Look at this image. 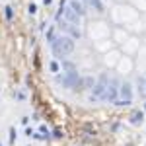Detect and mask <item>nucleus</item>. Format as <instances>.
<instances>
[{
	"instance_id": "obj_15",
	"label": "nucleus",
	"mask_w": 146,
	"mask_h": 146,
	"mask_svg": "<svg viewBox=\"0 0 146 146\" xmlns=\"http://www.w3.org/2000/svg\"><path fill=\"white\" fill-rule=\"evenodd\" d=\"M45 4H51V0H45Z\"/></svg>"
},
{
	"instance_id": "obj_10",
	"label": "nucleus",
	"mask_w": 146,
	"mask_h": 146,
	"mask_svg": "<svg viewBox=\"0 0 146 146\" xmlns=\"http://www.w3.org/2000/svg\"><path fill=\"white\" fill-rule=\"evenodd\" d=\"M90 4H92V6H94V8H96L98 12H103V6H101L100 0H90Z\"/></svg>"
},
{
	"instance_id": "obj_8",
	"label": "nucleus",
	"mask_w": 146,
	"mask_h": 146,
	"mask_svg": "<svg viewBox=\"0 0 146 146\" xmlns=\"http://www.w3.org/2000/svg\"><path fill=\"white\" fill-rule=\"evenodd\" d=\"M70 8H72V10H76L80 14V16H84V6H82V2H78V0H72V2H70Z\"/></svg>"
},
{
	"instance_id": "obj_7",
	"label": "nucleus",
	"mask_w": 146,
	"mask_h": 146,
	"mask_svg": "<svg viewBox=\"0 0 146 146\" xmlns=\"http://www.w3.org/2000/svg\"><path fill=\"white\" fill-rule=\"evenodd\" d=\"M121 96H123V101L131 103V96H133V92H131V84H123V86H121Z\"/></svg>"
},
{
	"instance_id": "obj_13",
	"label": "nucleus",
	"mask_w": 146,
	"mask_h": 146,
	"mask_svg": "<svg viewBox=\"0 0 146 146\" xmlns=\"http://www.w3.org/2000/svg\"><path fill=\"white\" fill-rule=\"evenodd\" d=\"M14 138H16V131L12 129V131H10V140H12V142H14Z\"/></svg>"
},
{
	"instance_id": "obj_4",
	"label": "nucleus",
	"mask_w": 146,
	"mask_h": 146,
	"mask_svg": "<svg viewBox=\"0 0 146 146\" xmlns=\"http://www.w3.org/2000/svg\"><path fill=\"white\" fill-rule=\"evenodd\" d=\"M117 96V88H115V82H107L105 86V94H103V100L105 101H113Z\"/></svg>"
},
{
	"instance_id": "obj_9",
	"label": "nucleus",
	"mask_w": 146,
	"mask_h": 146,
	"mask_svg": "<svg viewBox=\"0 0 146 146\" xmlns=\"http://www.w3.org/2000/svg\"><path fill=\"white\" fill-rule=\"evenodd\" d=\"M131 121H133V123H140V121H142V113L140 111H136V113H133V117H131Z\"/></svg>"
},
{
	"instance_id": "obj_14",
	"label": "nucleus",
	"mask_w": 146,
	"mask_h": 146,
	"mask_svg": "<svg viewBox=\"0 0 146 146\" xmlns=\"http://www.w3.org/2000/svg\"><path fill=\"white\" fill-rule=\"evenodd\" d=\"M35 12H37V8H35L33 4H31V6H29V14H35Z\"/></svg>"
},
{
	"instance_id": "obj_11",
	"label": "nucleus",
	"mask_w": 146,
	"mask_h": 146,
	"mask_svg": "<svg viewBox=\"0 0 146 146\" xmlns=\"http://www.w3.org/2000/svg\"><path fill=\"white\" fill-rule=\"evenodd\" d=\"M12 16H14V12H12V8H6V18H8V20H10Z\"/></svg>"
},
{
	"instance_id": "obj_6",
	"label": "nucleus",
	"mask_w": 146,
	"mask_h": 146,
	"mask_svg": "<svg viewBox=\"0 0 146 146\" xmlns=\"http://www.w3.org/2000/svg\"><path fill=\"white\" fill-rule=\"evenodd\" d=\"M60 27H62L64 31H68L72 37H80V29H78V27H74V23H70V22H66V20H64V22L60 23Z\"/></svg>"
},
{
	"instance_id": "obj_3",
	"label": "nucleus",
	"mask_w": 146,
	"mask_h": 146,
	"mask_svg": "<svg viewBox=\"0 0 146 146\" xmlns=\"http://www.w3.org/2000/svg\"><path fill=\"white\" fill-rule=\"evenodd\" d=\"M105 86H107V76L103 74L98 82V86L94 88V94H92V100H103V94H105Z\"/></svg>"
},
{
	"instance_id": "obj_12",
	"label": "nucleus",
	"mask_w": 146,
	"mask_h": 146,
	"mask_svg": "<svg viewBox=\"0 0 146 146\" xmlns=\"http://www.w3.org/2000/svg\"><path fill=\"white\" fill-rule=\"evenodd\" d=\"M51 70L56 72V70H58V64H56V62H51Z\"/></svg>"
},
{
	"instance_id": "obj_1",
	"label": "nucleus",
	"mask_w": 146,
	"mask_h": 146,
	"mask_svg": "<svg viewBox=\"0 0 146 146\" xmlns=\"http://www.w3.org/2000/svg\"><path fill=\"white\" fill-rule=\"evenodd\" d=\"M53 43V53L56 56H64L68 53H72L74 51V41H72V37H68V35H60V37H56L51 41Z\"/></svg>"
},
{
	"instance_id": "obj_2",
	"label": "nucleus",
	"mask_w": 146,
	"mask_h": 146,
	"mask_svg": "<svg viewBox=\"0 0 146 146\" xmlns=\"http://www.w3.org/2000/svg\"><path fill=\"white\" fill-rule=\"evenodd\" d=\"M60 82H62L66 88H72V90L80 88V78H78V74H76V72H66V76H62Z\"/></svg>"
},
{
	"instance_id": "obj_5",
	"label": "nucleus",
	"mask_w": 146,
	"mask_h": 146,
	"mask_svg": "<svg viewBox=\"0 0 146 146\" xmlns=\"http://www.w3.org/2000/svg\"><path fill=\"white\" fill-rule=\"evenodd\" d=\"M64 20L76 25V23H78V20H80V14L76 10H72V8H66V10H64Z\"/></svg>"
}]
</instances>
